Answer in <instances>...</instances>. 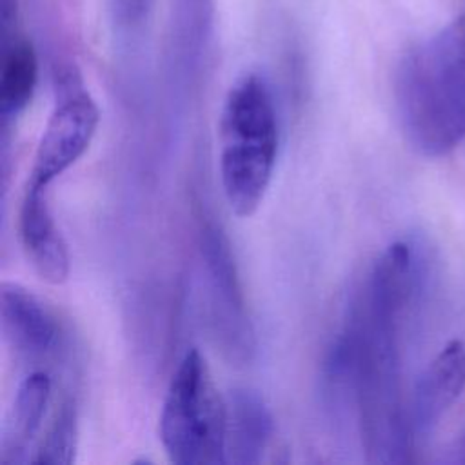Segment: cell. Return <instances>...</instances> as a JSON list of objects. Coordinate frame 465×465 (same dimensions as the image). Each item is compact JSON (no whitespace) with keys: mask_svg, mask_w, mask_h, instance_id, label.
<instances>
[{"mask_svg":"<svg viewBox=\"0 0 465 465\" xmlns=\"http://www.w3.org/2000/svg\"><path fill=\"white\" fill-rule=\"evenodd\" d=\"M160 440L173 463H225L227 401L218 394L205 358L189 349L180 360L162 405Z\"/></svg>","mask_w":465,"mask_h":465,"instance_id":"cell-4","label":"cell"},{"mask_svg":"<svg viewBox=\"0 0 465 465\" xmlns=\"http://www.w3.org/2000/svg\"><path fill=\"white\" fill-rule=\"evenodd\" d=\"M220 180L234 214L256 213L278 154V118L269 84L254 73L238 78L220 113Z\"/></svg>","mask_w":465,"mask_h":465,"instance_id":"cell-3","label":"cell"},{"mask_svg":"<svg viewBox=\"0 0 465 465\" xmlns=\"http://www.w3.org/2000/svg\"><path fill=\"white\" fill-rule=\"evenodd\" d=\"M214 0H173L169 42L171 53L185 65L196 62L211 36Z\"/></svg>","mask_w":465,"mask_h":465,"instance_id":"cell-13","label":"cell"},{"mask_svg":"<svg viewBox=\"0 0 465 465\" xmlns=\"http://www.w3.org/2000/svg\"><path fill=\"white\" fill-rule=\"evenodd\" d=\"M396 109L407 142L438 158L465 140V15L403 56Z\"/></svg>","mask_w":465,"mask_h":465,"instance_id":"cell-2","label":"cell"},{"mask_svg":"<svg viewBox=\"0 0 465 465\" xmlns=\"http://www.w3.org/2000/svg\"><path fill=\"white\" fill-rule=\"evenodd\" d=\"M414 289L411 245L391 243L376 260L363 292L336 338L349 371L369 461L400 463L411 447L409 409L401 392L400 332Z\"/></svg>","mask_w":465,"mask_h":465,"instance_id":"cell-1","label":"cell"},{"mask_svg":"<svg viewBox=\"0 0 465 465\" xmlns=\"http://www.w3.org/2000/svg\"><path fill=\"white\" fill-rule=\"evenodd\" d=\"M38 80L36 51L22 35L5 40L0 62V116L4 124L16 118L31 102Z\"/></svg>","mask_w":465,"mask_h":465,"instance_id":"cell-12","label":"cell"},{"mask_svg":"<svg viewBox=\"0 0 465 465\" xmlns=\"http://www.w3.org/2000/svg\"><path fill=\"white\" fill-rule=\"evenodd\" d=\"M465 391V343L450 340L421 372L412 403L409 423L412 440L427 438L445 412L460 400Z\"/></svg>","mask_w":465,"mask_h":465,"instance_id":"cell-8","label":"cell"},{"mask_svg":"<svg viewBox=\"0 0 465 465\" xmlns=\"http://www.w3.org/2000/svg\"><path fill=\"white\" fill-rule=\"evenodd\" d=\"M200 251L216 338L231 358L249 360V354L254 351L252 327L245 312V300L231 245L218 225L211 222L202 223Z\"/></svg>","mask_w":465,"mask_h":465,"instance_id":"cell-6","label":"cell"},{"mask_svg":"<svg viewBox=\"0 0 465 465\" xmlns=\"http://www.w3.org/2000/svg\"><path fill=\"white\" fill-rule=\"evenodd\" d=\"M100 122V111L74 73L62 74L60 98L51 113L35 151L29 185L49 187L91 145Z\"/></svg>","mask_w":465,"mask_h":465,"instance_id":"cell-5","label":"cell"},{"mask_svg":"<svg viewBox=\"0 0 465 465\" xmlns=\"http://www.w3.org/2000/svg\"><path fill=\"white\" fill-rule=\"evenodd\" d=\"M154 0H107L111 24L120 35H136L147 24Z\"/></svg>","mask_w":465,"mask_h":465,"instance_id":"cell-15","label":"cell"},{"mask_svg":"<svg viewBox=\"0 0 465 465\" xmlns=\"http://www.w3.org/2000/svg\"><path fill=\"white\" fill-rule=\"evenodd\" d=\"M274 434V420L263 398L247 387L231 391L227 400V461L258 463Z\"/></svg>","mask_w":465,"mask_h":465,"instance_id":"cell-10","label":"cell"},{"mask_svg":"<svg viewBox=\"0 0 465 465\" xmlns=\"http://www.w3.org/2000/svg\"><path fill=\"white\" fill-rule=\"evenodd\" d=\"M78 449V414L71 398L56 409L53 423L40 441L31 463L36 465H69L74 461Z\"/></svg>","mask_w":465,"mask_h":465,"instance_id":"cell-14","label":"cell"},{"mask_svg":"<svg viewBox=\"0 0 465 465\" xmlns=\"http://www.w3.org/2000/svg\"><path fill=\"white\" fill-rule=\"evenodd\" d=\"M18 236L29 263L42 280L53 285L67 280L71 256L53 216L45 187L25 185L18 209Z\"/></svg>","mask_w":465,"mask_h":465,"instance_id":"cell-7","label":"cell"},{"mask_svg":"<svg viewBox=\"0 0 465 465\" xmlns=\"http://www.w3.org/2000/svg\"><path fill=\"white\" fill-rule=\"evenodd\" d=\"M0 323L7 345L22 358H45L60 341L54 314L35 292L16 282L2 283Z\"/></svg>","mask_w":465,"mask_h":465,"instance_id":"cell-9","label":"cell"},{"mask_svg":"<svg viewBox=\"0 0 465 465\" xmlns=\"http://www.w3.org/2000/svg\"><path fill=\"white\" fill-rule=\"evenodd\" d=\"M51 387V378L44 371L29 372L18 385L0 445V460L4 463L29 461L27 450L42 429Z\"/></svg>","mask_w":465,"mask_h":465,"instance_id":"cell-11","label":"cell"}]
</instances>
